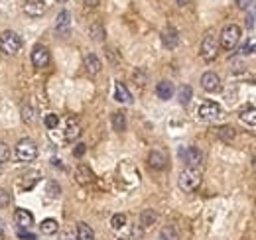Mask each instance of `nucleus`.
<instances>
[{"instance_id": "obj_1", "label": "nucleus", "mask_w": 256, "mask_h": 240, "mask_svg": "<svg viewBox=\"0 0 256 240\" xmlns=\"http://www.w3.org/2000/svg\"><path fill=\"white\" fill-rule=\"evenodd\" d=\"M20 48H22V38L14 30L2 32V36H0V49H2V53L16 55L20 51Z\"/></svg>"}, {"instance_id": "obj_2", "label": "nucleus", "mask_w": 256, "mask_h": 240, "mask_svg": "<svg viewBox=\"0 0 256 240\" xmlns=\"http://www.w3.org/2000/svg\"><path fill=\"white\" fill-rule=\"evenodd\" d=\"M199 183H201V173H199L197 169H191V168H185V169L179 173V177H178V185H179V189L185 191V193L195 191V189L199 187Z\"/></svg>"}, {"instance_id": "obj_3", "label": "nucleus", "mask_w": 256, "mask_h": 240, "mask_svg": "<svg viewBox=\"0 0 256 240\" xmlns=\"http://www.w3.org/2000/svg\"><path fill=\"white\" fill-rule=\"evenodd\" d=\"M16 158L18 162H24V164H30L38 158V146L34 140L30 138H22L18 144H16Z\"/></svg>"}, {"instance_id": "obj_4", "label": "nucleus", "mask_w": 256, "mask_h": 240, "mask_svg": "<svg viewBox=\"0 0 256 240\" xmlns=\"http://www.w3.org/2000/svg\"><path fill=\"white\" fill-rule=\"evenodd\" d=\"M240 36H242L240 26L229 24V26H225L223 32H221V46H223L225 49H234L236 44L240 42Z\"/></svg>"}, {"instance_id": "obj_5", "label": "nucleus", "mask_w": 256, "mask_h": 240, "mask_svg": "<svg viewBox=\"0 0 256 240\" xmlns=\"http://www.w3.org/2000/svg\"><path fill=\"white\" fill-rule=\"evenodd\" d=\"M199 53H201V57H203L205 61H213V59L217 57V53H219V42H217V36H215V34H207V36L203 38Z\"/></svg>"}, {"instance_id": "obj_6", "label": "nucleus", "mask_w": 256, "mask_h": 240, "mask_svg": "<svg viewBox=\"0 0 256 240\" xmlns=\"http://www.w3.org/2000/svg\"><path fill=\"white\" fill-rule=\"evenodd\" d=\"M181 156H183L185 166L191 168V169H199V168L203 166V152H201L199 148H193V146H191V148L183 150Z\"/></svg>"}, {"instance_id": "obj_7", "label": "nucleus", "mask_w": 256, "mask_h": 240, "mask_svg": "<svg viewBox=\"0 0 256 240\" xmlns=\"http://www.w3.org/2000/svg\"><path fill=\"white\" fill-rule=\"evenodd\" d=\"M201 87L207 93H219L221 87H223L221 85V77L217 73H213V71H207V73L201 75Z\"/></svg>"}, {"instance_id": "obj_8", "label": "nucleus", "mask_w": 256, "mask_h": 240, "mask_svg": "<svg viewBox=\"0 0 256 240\" xmlns=\"http://www.w3.org/2000/svg\"><path fill=\"white\" fill-rule=\"evenodd\" d=\"M221 112H223V108L213 100H205L199 106V118L201 120H215V118L221 116Z\"/></svg>"}, {"instance_id": "obj_9", "label": "nucleus", "mask_w": 256, "mask_h": 240, "mask_svg": "<svg viewBox=\"0 0 256 240\" xmlns=\"http://www.w3.org/2000/svg\"><path fill=\"white\" fill-rule=\"evenodd\" d=\"M32 63L36 69H44L50 65V49L46 46H36L32 51Z\"/></svg>"}, {"instance_id": "obj_10", "label": "nucleus", "mask_w": 256, "mask_h": 240, "mask_svg": "<svg viewBox=\"0 0 256 240\" xmlns=\"http://www.w3.org/2000/svg\"><path fill=\"white\" fill-rule=\"evenodd\" d=\"M46 10H48V2H46V0H26V2H24V12L28 16L38 18V16H44Z\"/></svg>"}, {"instance_id": "obj_11", "label": "nucleus", "mask_w": 256, "mask_h": 240, "mask_svg": "<svg viewBox=\"0 0 256 240\" xmlns=\"http://www.w3.org/2000/svg\"><path fill=\"white\" fill-rule=\"evenodd\" d=\"M55 32L61 34V36H67L71 32V12L67 10H61L55 18Z\"/></svg>"}, {"instance_id": "obj_12", "label": "nucleus", "mask_w": 256, "mask_h": 240, "mask_svg": "<svg viewBox=\"0 0 256 240\" xmlns=\"http://www.w3.org/2000/svg\"><path fill=\"white\" fill-rule=\"evenodd\" d=\"M148 166H150L152 169H156V171L166 169V166H168V158H166V154L160 152V150L150 152V154H148Z\"/></svg>"}, {"instance_id": "obj_13", "label": "nucleus", "mask_w": 256, "mask_h": 240, "mask_svg": "<svg viewBox=\"0 0 256 240\" xmlns=\"http://www.w3.org/2000/svg\"><path fill=\"white\" fill-rule=\"evenodd\" d=\"M14 222L20 228H30L34 224V215L28 209H16L14 211Z\"/></svg>"}, {"instance_id": "obj_14", "label": "nucleus", "mask_w": 256, "mask_h": 240, "mask_svg": "<svg viewBox=\"0 0 256 240\" xmlns=\"http://www.w3.org/2000/svg\"><path fill=\"white\" fill-rule=\"evenodd\" d=\"M93 179H95V173H93V169H91L89 166H85V164L77 166V169H75V181H77V183L87 185V183H91Z\"/></svg>"}, {"instance_id": "obj_15", "label": "nucleus", "mask_w": 256, "mask_h": 240, "mask_svg": "<svg viewBox=\"0 0 256 240\" xmlns=\"http://www.w3.org/2000/svg\"><path fill=\"white\" fill-rule=\"evenodd\" d=\"M162 42H164V46H166L168 49L178 48V44H179V34H178V30H176V28H166V30L162 32Z\"/></svg>"}, {"instance_id": "obj_16", "label": "nucleus", "mask_w": 256, "mask_h": 240, "mask_svg": "<svg viewBox=\"0 0 256 240\" xmlns=\"http://www.w3.org/2000/svg\"><path fill=\"white\" fill-rule=\"evenodd\" d=\"M85 69H87L89 75H97V73H101L102 63H101L99 55H95V53H87V55H85Z\"/></svg>"}, {"instance_id": "obj_17", "label": "nucleus", "mask_w": 256, "mask_h": 240, "mask_svg": "<svg viewBox=\"0 0 256 240\" xmlns=\"http://www.w3.org/2000/svg\"><path fill=\"white\" fill-rule=\"evenodd\" d=\"M114 98H116L118 102H124V104H130V102H132L130 91H128V89L124 87V83H120V81H116V85H114Z\"/></svg>"}, {"instance_id": "obj_18", "label": "nucleus", "mask_w": 256, "mask_h": 240, "mask_svg": "<svg viewBox=\"0 0 256 240\" xmlns=\"http://www.w3.org/2000/svg\"><path fill=\"white\" fill-rule=\"evenodd\" d=\"M81 136V124L77 118H69L65 124V138L67 140H77Z\"/></svg>"}, {"instance_id": "obj_19", "label": "nucleus", "mask_w": 256, "mask_h": 240, "mask_svg": "<svg viewBox=\"0 0 256 240\" xmlns=\"http://www.w3.org/2000/svg\"><path fill=\"white\" fill-rule=\"evenodd\" d=\"M174 83H170V81H160L158 85H156V95L162 98V100H170L172 96H174Z\"/></svg>"}, {"instance_id": "obj_20", "label": "nucleus", "mask_w": 256, "mask_h": 240, "mask_svg": "<svg viewBox=\"0 0 256 240\" xmlns=\"http://www.w3.org/2000/svg\"><path fill=\"white\" fill-rule=\"evenodd\" d=\"M110 122H112V130L114 132H124L126 130V114L122 110H116L110 118Z\"/></svg>"}, {"instance_id": "obj_21", "label": "nucleus", "mask_w": 256, "mask_h": 240, "mask_svg": "<svg viewBox=\"0 0 256 240\" xmlns=\"http://www.w3.org/2000/svg\"><path fill=\"white\" fill-rule=\"evenodd\" d=\"M22 177H24V179L18 183V187H22V189L26 191V189H32V187L40 181V177H42V175H40V171H28V173H26V175H22Z\"/></svg>"}, {"instance_id": "obj_22", "label": "nucleus", "mask_w": 256, "mask_h": 240, "mask_svg": "<svg viewBox=\"0 0 256 240\" xmlns=\"http://www.w3.org/2000/svg\"><path fill=\"white\" fill-rule=\"evenodd\" d=\"M40 230H42V234L51 236V234H55V232L59 230V222H57L55 218H44V220L40 222Z\"/></svg>"}, {"instance_id": "obj_23", "label": "nucleus", "mask_w": 256, "mask_h": 240, "mask_svg": "<svg viewBox=\"0 0 256 240\" xmlns=\"http://www.w3.org/2000/svg\"><path fill=\"white\" fill-rule=\"evenodd\" d=\"M89 36H91V40L93 42H99V44H102L104 42V28H102V24L101 22H95V24H91V28H89Z\"/></svg>"}, {"instance_id": "obj_24", "label": "nucleus", "mask_w": 256, "mask_h": 240, "mask_svg": "<svg viewBox=\"0 0 256 240\" xmlns=\"http://www.w3.org/2000/svg\"><path fill=\"white\" fill-rule=\"evenodd\" d=\"M77 240H95V232L87 222H77Z\"/></svg>"}, {"instance_id": "obj_25", "label": "nucleus", "mask_w": 256, "mask_h": 240, "mask_svg": "<svg viewBox=\"0 0 256 240\" xmlns=\"http://www.w3.org/2000/svg\"><path fill=\"white\" fill-rule=\"evenodd\" d=\"M156 220H158L156 211L146 209V211H142V213H140V224H142L144 228H150L152 224H156Z\"/></svg>"}, {"instance_id": "obj_26", "label": "nucleus", "mask_w": 256, "mask_h": 240, "mask_svg": "<svg viewBox=\"0 0 256 240\" xmlns=\"http://www.w3.org/2000/svg\"><path fill=\"white\" fill-rule=\"evenodd\" d=\"M240 120L248 126H256V108L254 106H248L240 112Z\"/></svg>"}, {"instance_id": "obj_27", "label": "nucleus", "mask_w": 256, "mask_h": 240, "mask_svg": "<svg viewBox=\"0 0 256 240\" xmlns=\"http://www.w3.org/2000/svg\"><path fill=\"white\" fill-rule=\"evenodd\" d=\"M178 96H179V102L185 106V104H189L191 98H193V89H191L189 85H181L179 91H178Z\"/></svg>"}, {"instance_id": "obj_28", "label": "nucleus", "mask_w": 256, "mask_h": 240, "mask_svg": "<svg viewBox=\"0 0 256 240\" xmlns=\"http://www.w3.org/2000/svg\"><path fill=\"white\" fill-rule=\"evenodd\" d=\"M160 240H179V234L172 224H168L160 230Z\"/></svg>"}, {"instance_id": "obj_29", "label": "nucleus", "mask_w": 256, "mask_h": 240, "mask_svg": "<svg viewBox=\"0 0 256 240\" xmlns=\"http://www.w3.org/2000/svg\"><path fill=\"white\" fill-rule=\"evenodd\" d=\"M124 224H126V215H124V213L112 215V218H110V226H112L114 230H120V228H124Z\"/></svg>"}, {"instance_id": "obj_30", "label": "nucleus", "mask_w": 256, "mask_h": 240, "mask_svg": "<svg viewBox=\"0 0 256 240\" xmlns=\"http://www.w3.org/2000/svg\"><path fill=\"white\" fill-rule=\"evenodd\" d=\"M44 124H46L50 130H55V128H57V124H59V116H57V114H46V118H44Z\"/></svg>"}, {"instance_id": "obj_31", "label": "nucleus", "mask_w": 256, "mask_h": 240, "mask_svg": "<svg viewBox=\"0 0 256 240\" xmlns=\"http://www.w3.org/2000/svg\"><path fill=\"white\" fill-rule=\"evenodd\" d=\"M217 134H219V138H223V140H232L234 138V130L230 128V126H221V128H217Z\"/></svg>"}, {"instance_id": "obj_32", "label": "nucleus", "mask_w": 256, "mask_h": 240, "mask_svg": "<svg viewBox=\"0 0 256 240\" xmlns=\"http://www.w3.org/2000/svg\"><path fill=\"white\" fill-rule=\"evenodd\" d=\"M10 148H8V144H4V142H0V164H6V162H10Z\"/></svg>"}, {"instance_id": "obj_33", "label": "nucleus", "mask_w": 256, "mask_h": 240, "mask_svg": "<svg viewBox=\"0 0 256 240\" xmlns=\"http://www.w3.org/2000/svg\"><path fill=\"white\" fill-rule=\"evenodd\" d=\"M10 201H12L10 193H8L6 189H2V187H0V209H6V207L10 205Z\"/></svg>"}, {"instance_id": "obj_34", "label": "nucleus", "mask_w": 256, "mask_h": 240, "mask_svg": "<svg viewBox=\"0 0 256 240\" xmlns=\"http://www.w3.org/2000/svg\"><path fill=\"white\" fill-rule=\"evenodd\" d=\"M240 53L242 55H248V53H256V40H248L242 48H240Z\"/></svg>"}, {"instance_id": "obj_35", "label": "nucleus", "mask_w": 256, "mask_h": 240, "mask_svg": "<svg viewBox=\"0 0 256 240\" xmlns=\"http://www.w3.org/2000/svg\"><path fill=\"white\" fill-rule=\"evenodd\" d=\"M59 191H61V189H59V185H57L55 181H50V183H48V195H50V197H59Z\"/></svg>"}, {"instance_id": "obj_36", "label": "nucleus", "mask_w": 256, "mask_h": 240, "mask_svg": "<svg viewBox=\"0 0 256 240\" xmlns=\"http://www.w3.org/2000/svg\"><path fill=\"white\" fill-rule=\"evenodd\" d=\"M22 120H26L28 124L34 120V110H32L30 106H22Z\"/></svg>"}, {"instance_id": "obj_37", "label": "nucleus", "mask_w": 256, "mask_h": 240, "mask_svg": "<svg viewBox=\"0 0 256 240\" xmlns=\"http://www.w3.org/2000/svg\"><path fill=\"white\" fill-rule=\"evenodd\" d=\"M106 57H108L112 63H118V61H120V55H116V49H112V48L106 49Z\"/></svg>"}, {"instance_id": "obj_38", "label": "nucleus", "mask_w": 256, "mask_h": 240, "mask_svg": "<svg viewBox=\"0 0 256 240\" xmlns=\"http://www.w3.org/2000/svg\"><path fill=\"white\" fill-rule=\"evenodd\" d=\"M234 2H236V6H238L240 10H248V8H250V2H252V0H234Z\"/></svg>"}, {"instance_id": "obj_39", "label": "nucleus", "mask_w": 256, "mask_h": 240, "mask_svg": "<svg viewBox=\"0 0 256 240\" xmlns=\"http://www.w3.org/2000/svg\"><path fill=\"white\" fill-rule=\"evenodd\" d=\"M85 150H87V148H85V144H77V146H75V150H73V156L81 158V156L85 154Z\"/></svg>"}, {"instance_id": "obj_40", "label": "nucleus", "mask_w": 256, "mask_h": 240, "mask_svg": "<svg viewBox=\"0 0 256 240\" xmlns=\"http://www.w3.org/2000/svg\"><path fill=\"white\" fill-rule=\"evenodd\" d=\"M83 2H85L87 8H97L101 4V0H83Z\"/></svg>"}, {"instance_id": "obj_41", "label": "nucleus", "mask_w": 256, "mask_h": 240, "mask_svg": "<svg viewBox=\"0 0 256 240\" xmlns=\"http://www.w3.org/2000/svg\"><path fill=\"white\" fill-rule=\"evenodd\" d=\"M18 236H20V238H26V240H36V236H34V234H28V232H24V230H20V232H18Z\"/></svg>"}, {"instance_id": "obj_42", "label": "nucleus", "mask_w": 256, "mask_h": 240, "mask_svg": "<svg viewBox=\"0 0 256 240\" xmlns=\"http://www.w3.org/2000/svg\"><path fill=\"white\" fill-rule=\"evenodd\" d=\"M176 2H178L179 6H187V4H189V0H176Z\"/></svg>"}, {"instance_id": "obj_43", "label": "nucleus", "mask_w": 256, "mask_h": 240, "mask_svg": "<svg viewBox=\"0 0 256 240\" xmlns=\"http://www.w3.org/2000/svg\"><path fill=\"white\" fill-rule=\"evenodd\" d=\"M0 240H4V232L2 230H0Z\"/></svg>"}, {"instance_id": "obj_44", "label": "nucleus", "mask_w": 256, "mask_h": 240, "mask_svg": "<svg viewBox=\"0 0 256 240\" xmlns=\"http://www.w3.org/2000/svg\"><path fill=\"white\" fill-rule=\"evenodd\" d=\"M118 240H128V238H118Z\"/></svg>"}, {"instance_id": "obj_45", "label": "nucleus", "mask_w": 256, "mask_h": 240, "mask_svg": "<svg viewBox=\"0 0 256 240\" xmlns=\"http://www.w3.org/2000/svg\"><path fill=\"white\" fill-rule=\"evenodd\" d=\"M59 2H67V0H59Z\"/></svg>"}]
</instances>
